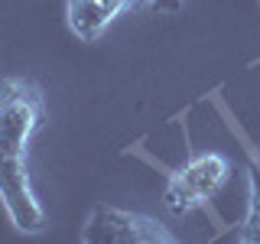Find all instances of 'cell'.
I'll use <instances>...</instances> for the list:
<instances>
[{"label":"cell","instance_id":"cell-9","mask_svg":"<svg viewBox=\"0 0 260 244\" xmlns=\"http://www.w3.org/2000/svg\"><path fill=\"white\" fill-rule=\"evenodd\" d=\"M257 160H260V146H257Z\"/></svg>","mask_w":260,"mask_h":244},{"label":"cell","instance_id":"cell-7","mask_svg":"<svg viewBox=\"0 0 260 244\" xmlns=\"http://www.w3.org/2000/svg\"><path fill=\"white\" fill-rule=\"evenodd\" d=\"M250 186H254V208L250 211H260V173L250 176Z\"/></svg>","mask_w":260,"mask_h":244},{"label":"cell","instance_id":"cell-8","mask_svg":"<svg viewBox=\"0 0 260 244\" xmlns=\"http://www.w3.org/2000/svg\"><path fill=\"white\" fill-rule=\"evenodd\" d=\"M179 4H182V0H153V7H159V10H176Z\"/></svg>","mask_w":260,"mask_h":244},{"label":"cell","instance_id":"cell-1","mask_svg":"<svg viewBox=\"0 0 260 244\" xmlns=\"http://www.w3.org/2000/svg\"><path fill=\"white\" fill-rule=\"evenodd\" d=\"M228 173H231V163L221 153H202V157L189 160L169 179L162 202H166V208L173 215H185V211H192L195 205L208 202L211 195L221 189Z\"/></svg>","mask_w":260,"mask_h":244},{"label":"cell","instance_id":"cell-4","mask_svg":"<svg viewBox=\"0 0 260 244\" xmlns=\"http://www.w3.org/2000/svg\"><path fill=\"white\" fill-rule=\"evenodd\" d=\"M85 241H91V244H153V241H173V234L162 231L150 218L98 205L85 225Z\"/></svg>","mask_w":260,"mask_h":244},{"label":"cell","instance_id":"cell-2","mask_svg":"<svg viewBox=\"0 0 260 244\" xmlns=\"http://www.w3.org/2000/svg\"><path fill=\"white\" fill-rule=\"evenodd\" d=\"M0 199L20 231H43L46 215L32 199L26 166H23V146H13L4 137H0Z\"/></svg>","mask_w":260,"mask_h":244},{"label":"cell","instance_id":"cell-5","mask_svg":"<svg viewBox=\"0 0 260 244\" xmlns=\"http://www.w3.org/2000/svg\"><path fill=\"white\" fill-rule=\"evenodd\" d=\"M137 0H72L69 4V23L81 39H94L120 10L134 7Z\"/></svg>","mask_w":260,"mask_h":244},{"label":"cell","instance_id":"cell-6","mask_svg":"<svg viewBox=\"0 0 260 244\" xmlns=\"http://www.w3.org/2000/svg\"><path fill=\"white\" fill-rule=\"evenodd\" d=\"M241 241H254L260 244V211H250V218L241 225V234H238Z\"/></svg>","mask_w":260,"mask_h":244},{"label":"cell","instance_id":"cell-3","mask_svg":"<svg viewBox=\"0 0 260 244\" xmlns=\"http://www.w3.org/2000/svg\"><path fill=\"white\" fill-rule=\"evenodd\" d=\"M43 120V98L29 81H0V137L26 150V140Z\"/></svg>","mask_w":260,"mask_h":244}]
</instances>
